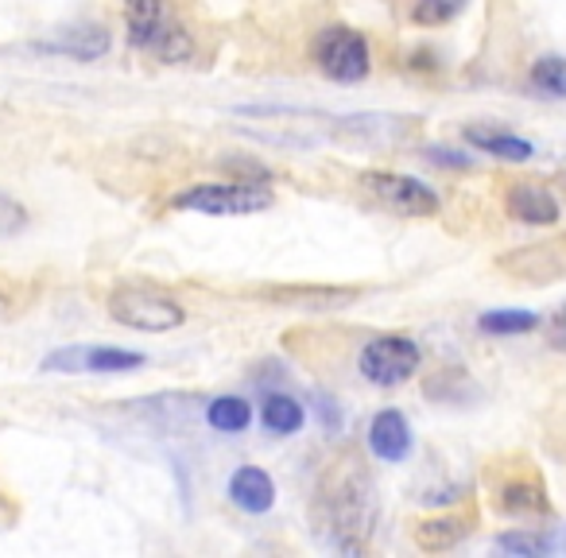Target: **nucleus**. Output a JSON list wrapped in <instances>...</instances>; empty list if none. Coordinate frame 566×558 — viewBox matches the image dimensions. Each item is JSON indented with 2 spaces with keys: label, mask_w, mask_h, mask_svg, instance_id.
<instances>
[{
  "label": "nucleus",
  "mask_w": 566,
  "mask_h": 558,
  "mask_svg": "<svg viewBox=\"0 0 566 558\" xmlns=\"http://www.w3.org/2000/svg\"><path fill=\"white\" fill-rule=\"evenodd\" d=\"M190 51H195V43H190V35L182 32L179 24H167L164 32H159L156 48H151V55H156L159 63H187Z\"/></svg>",
  "instance_id": "nucleus-23"
},
{
  "label": "nucleus",
  "mask_w": 566,
  "mask_h": 558,
  "mask_svg": "<svg viewBox=\"0 0 566 558\" xmlns=\"http://www.w3.org/2000/svg\"><path fill=\"white\" fill-rule=\"evenodd\" d=\"M311 59L315 66L326 74L331 82L338 86H354V82H365L373 71V51H369V40H365L357 28L349 24H331L315 35L311 43Z\"/></svg>",
  "instance_id": "nucleus-5"
},
{
  "label": "nucleus",
  "mask_w": 566,
  "mask_h": 558,
  "mask_svg": "<svg viewBox=\"0 0 566 558\" xmlns=\"http://www.w3.org/2000/svg\"><path fill=\"white\" fill-rule=\"evenodd\" d=\"M40 51H51V55H71L78 63H90V59H102L109 51V32L105 28H71L59 40L40 43Z\"/></svg>",
  "instance_id": "nucleus-17"
},
{
  "label": "nucleus",
  "mask_w": 566,
  "mask_h": 558,
  "mask_svg": "<svg viewBox=\"0 0 566 558\" xmlns=\"http://www.w3.org/2000/svg\"><path fill=\"white\" fill-rule=\"evenodd\" d=\"M504 210L509 218L524 221V225H558L563 218V206H558L555 190L543 187V182H512L509 194H504Z\"/></svg>",
  "instance_id": "nucleus-9"
},
{
  "label": "nucleus",
  "mask_w": 566,
  "mask_h": 558,
  "mask_svg": "<svg viewBox=\"0 0 566 558\" xmlns=\"http://www.w3.org/2000/svg\"><path fill=\"white\" fill-rule=\"evenodd\" d=\"M465 140H470L481 156L504 159V164H527V159L535 156V148L524 136L509 133V128H496V125H465Z\"/></svg>",
  "instance_id": "nucleus-14"
},
{
  "label": "nucleus",
  "mask_w": 566,
  "mask_h": 558,
  "mask_svg": "<svg viewBox=\"0 0 566 558\" xmlns=\"http://www.w3.org/2000/svg\"><path fill=\"white\" fill-rule=\"evenodd\" d=\"M226 493H229V504L241 508L244 516H264L275 504V481H272V473L260 470V465H237Z\"/></svg>",
  "instance_id": "nucleus-12"
},
{
  "label": "nucleus",
  "mask_w": 566,
  "mask_h": 558,
  "mask_svg": "<svg viewBox=\"0 0 566 558\" xmlns=\"http://www.w3.org/2000/svg\"><path fill=\"white\" fill-rule=\"evenodd\" d=\"M496 508H501L504 516H551L547 485H543V477L532 470L512 473L509 481L496 485Z\"/></svg>",
  "instance_id": "nucleus-10"
},
{
  "label": "nucleus",
  "mask_w": 566,
  "mask_h": 558,
  "mask_svg": "<svg viewBox=\"0 0 566 558\" xmlns=\"http://www.w3.org/2000/svg\"><path fill=\"white\" fill-rule=\"evenodd\" d=\"M419 361H423V349H419L416 338H408V334H377L357 354V372L373 388H400L419 372Z\"/></svg>",
  "instance_id": "nucleus-6"
},
{
  "label": "nucleus",
  "mask_w": 566,
  "mask_h": 558,
  "mask_svg": "<svg viewBox=\"0 0 566 558\" xmlns=\"http://www.w3.org/2000/svg\"><path fill=\"white\" fill-rule=\"evenodd\" d=\"M555 547H563V550H566V535H563V539H558V543H555Z\"/></svg>",
  "instance_id": "nucleus-27"
},
{
  "label": "nucleus",
  "mask_w": 566,
  "mask_h": 558,
  "mask_svg": "<svg viewBox=\"0 0 566 558\" xmlns=\"http://www.w3.org/2000/svg\"><path fill=\"white\" fill-rule=\"evenodd\" d=\"M527 82H532V90H539L543 97H558V102H566V55L535 59L532 71H527Z\"/></svg>",
  "instance_id": "nucleus-20"
},
{
  "label": "nucleus",
  "mask_w": 566,
  "mask_h": 558,
  "mask_svg": "<svg viewBox=\"0 0 566 558\" xmlns=\"http://www.w3.org/2000/svg\"><path fill=\"white\" fill-rule=\"evenodd\" d=\"M357 187L373 198L385 213H396V218H408V221H423V218H439L442 210V198L427 187L423 179L416 175H403V171H361L357 175Z\"/></svg>",
  "instance_id": "nucleus-4"
},
{
  "label": "nucleus",
  "mask_w": 566,
  "mask_h": 558,
  "mask_svg": "<svg viewBox=\"0 0 566 558\" xmlns=\"http://www.w3.org/2000/svg\"><path fill=\"white\" fill-rule=\"evenodd\" d=\"M318 501L326 512L334 543L342 550H361L377 519V496H373V477L365 473L361 457L342 454L326 481L318 485Z\"/></svg>",
  "instance_id": "nucleus-1"
},
{
  "label": "nucleus",
  "mask_w": 566,
  "mask_h": 558,
  "mask_svg": "<svg viewBox=\"0 0 566 558\" xmlns=\"http://www.w3.org/2000/svg\"><path fill=\"white\" fill-rule=\"evenodd\" d=\"M144 365V354H133V349H113V346H66L55 349V354L43 357L40 369L43 372H133Z\"/></svg>",
  "instance_id": "nucleus-7"
},
{
  "label": "nucleus",
  "mask_w": 566,
  "mask_h": 558,
  "mask_svg": "<svg viewBox=\"0 0 566 558\" xmlns=\"http://www.w3.org/2000/svg\"><path fill=\"white\" fill-rule=\"evenodd\" d=\"M427 159L439 167H458V171H465V167H473V159H465L462 151H450V148H427Z\"/></svg>",
  "instance_id": "nucleus-25"
},
{
  "label": "nucleus",
  "mask_w": 566,
  "mask_h": 558,
  "mask_svg": "<svg viewBox=\"0 0 566 558\" xmlns=\"http://www.w3.org/2000/svg\"><path fill=\"white\" fill-rule=\"evenodd\" d=\"M493 550L516 555V558H535V555L555 550V539H551V535H539V531H504V535H496Z\"/></svg>",
  "instance_id": "nucleus-21"
},
{
  "label": "nucleus",
  "mask_w": 566,
  "mask_h": 558,
  "mask_svg": "<svg viewBox=\"0 0 566 558\" xmlns=\"http://www.w3.org/2000/svg\"><path fill=\"white\" fill-rule=\"evenodd\" d=\"M369 450L377 462H388V465H400L408 462L411 454V427H408V415L396 408H385L373 415L369 423Z\"/></svg>",
  "instance_id": "nucleus-11"
},
{
  "label": "nucleus",
  "mask_w": 566,
  "mask_h": 558,
  "mask_svg": "<svg viewBox=\"0 0 566 558\" xmlns=\"http://www.w3.org/2000/svg\"><path fill=\"white\" fill-rule=\"evenodd\" d=\"M28 229V210L12 194L0 190V236H17Z\"/></svg>",
  "instance_id": "nucleus-24"
},
{
  "label": "nucleus",
  "mask_w": 566,
  "mask_h": 558,
  "mask_svg": "<svg viewBox=\"0 0 566 558\" xmlns=\"http://www.w3.org/2000/svg\"><path fill=\"white\" fill-rule=\"evenodd\" d=\"M303 423H307V411H303V403L295 400V396L268 392L264 400H260V427H264L268 434L292 439V434L303 431Z\"/></svg>",
  "instance_id": "nucleus-16"
},
{
  "label": "nucleus",
  "mask_w": 566,
  "mask_h": 558,
  "mask_svg": "<svg viewBox=\"0 0 566 558\" xmlns=\"http://www.w3.org/2000/svg\"><path fill=\"white\" fill-rule=\"evenodd\" d=\"M496 267H504L524 284H555L566 275V236H551L543 244H520L516 252L496 260Z\"/></svg>",
  "instance_id": "nucleus-8"
},
{
  "label": "nucleus",
  "mask_w": 566,
  "mask_h": 558,
  "mask_svg": "<svg viewBox=\"0 0 566 558\" xmlns=\"http://www.w3.org/2000/svg\"><path fill=\"white\" fill-rule=\"evenodd\" d=\"M206 423L218 434H241L252 427V403L241 396H213L206 403Z\"/></svg>",
  "instance_id": "nucleus-18"
},
{
  "label": "nucleus",
  "mask_w": 566,
  "mask_h": 558,
  "mask_svg": "<svg viewBox=\"0 0 566 558\" xmlns=\"http://www.w3.org/2000/svg\"><path fill=\"white\" fill-rule=\"evenodd\" d=\"M481 334H493V338H512V334H532L539 330V315L535 310H485L478 318Z\"/></svg>",
  "instance_id": "nucleus-19"
},
{
  "label": "nucleus",
  "mask_w": 566,
  "mask_h": 558,
  "mask_svg": "<svg viewBox=\"0 0 566 558\" xmlns=\"http://www.w3.org/2000/svg\"><path fill=\"white\" fill-rule=\"evenodd\" d=\"M113 323L128 326V330L140 334H167L179 330L187 323V307L179 299H171L167 292L148 284H120L109 292V303H105Z\"/></svg>",
  "instance_id": "nucleus-2"
},
{
  "label": "nucleus",
  "mask_w": 566,
  "mask_h": 558,
  "mask_svg": "<svg viewBox=\"0 0 566 558\" xmlns=\"http://www.w3.org/2000/svg\"><path fill=\"white\" fill-rule=\"evenodd\" d=\"M171 24L167 20V0H125V28L128 43L136 51H151L159 40V32Z\"/></svg>",
  "instance_id": "nucleus-15"
},
{
  "label": "nucleus",
  "mask_w": 566,
  "mask_h": 558,
  "mask_svg": "<svg viewBox=\"0 0 566 558\" xmlns=\"http://www.w3.org/2000/svg\"><path fill=\"white\" fill-rule=\"evenodd\" d=\"M275 194L268 182L252 179H229V182H195L171 198L175 210L210 213V218H244V213L272 210Z\"/></svg>",
  "instance_id": "nucleus-3"
},
{
  "label": "nucleus",
  "mask_w": 566,
  "mask_h": 558,
  "mask_svg": "<svg viewBox=\"0 0 566 558\" xmlns=\"http://www.w3.org/2000/svg\"><path fill=\"white\" fill-rule=\"evenodd\" d=\"M462 9H465V0H416L411 20H416L419 28H442L462 17Z\"/></svg>",
  "instance_id": "nucleus-22"
},
{
  "label": "nucleus",
  "mask_w": 566,
  "mask_h": 558,
  "mask_svg": "<svg viewBox=\"0 0 566 558\" xmlns=\"http://www.w3.org/2000/svg\"><path fill=\"white\" fill-rule=\"evenodd\" d=\"M555 346H566V315L555 318Z\"/></svg>",
  "instance_id": "nucleus-26"
},
{
  "label": "nucleus",
  "mask_w": 566,
  "mask_h": 558,
  "mask_svg": "<svg viewBox=\"0 0 566 558\" xmlns=\"http://www.w3.org/2000/svg\"><path fill=\"white\" fill-rule=\"evenodd\" d=\"M470 516L462 512H439V516H423L416 527H411V539H416L419 550L427 555H442V550H454L458 543L470 535Z\"/></svg>",
  "instance_id": "nucleus-13"
}]
</instances>
